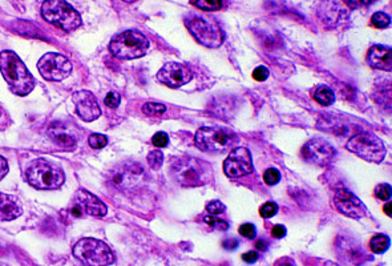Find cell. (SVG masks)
<instances>
[{
  "mask_svg": "<svg viewBox=\"0 0 392 266\" xmlns=\"http://www.w3.org/2000/svg\"><path fill=\"white\" fill-rule=\"evenodd\" d=\"M169 173L176 184L185 188L202 187L213 181L210 164L196 157L185 156L176 159L169 167Z\"/></svg>",
  "mask_w": 392,
  "mask_h": 266,
  "instance_id": "1",
  "label": "cell"
},
{
  "mask_svg": "<svg viewBox=\"0 0 392 266\" xmlns=\"http://www.w3.org/2000/svg\"><path fill=\"white\" fill-rule=\"evenodd\" d=\"M0 72L10 85L11 92L18 96L28 95L35 87V79L21 57L12 51L0 52Z\"/></svg>",
  "mask_w": 392,
  "mask_h": 266,
  "instance_id": "2",
  "label": "cell"
},
{
  "mask_svg": "<svg viewBox=\"0 0 392 266\" xmlns=\"http://www.w3.org/2000/svg\"><path fill=\"white\" fill-rule=\"evenodd\" d=\"M25 178L36 189L53 191L59 189L64 181V172L44 159L34 160L25 170Z\"/></svg>",
  "mask_w": 392,
  "mask_h": 266,
  "instance_id": "3",
  "label": "cell"
},
{
  "mask_svg": "<svg viewBox=\"0 0 392 266\" xmlns=\"http://www.w3.org/2000/svg\"><path fill=\"white\" fill-rule=\"evenodd\" d=\"M196 146L207 153H224L233 150L237 146L238 136L229 129L222 127H204L196 133Z\"/></svg>",
  "mask_w": 392,
  "mask_h": 266,
  "instance_id": "4",
  "label": "cell"
},
{
  "mask_svg": "<svg viewBox=\"0 0 392 266\" xmlns=\"http://www.w3.org/2000/svg\"><path fill=\"white\" fill-rule=\"evenodd\" d=\"M151 43L145 35L139 31H124L111 40L109 49L112 55L121 60H133L146 55Z\"/></svg>",
  "mask_w": 392,
  "mask_h": 266,
  "instance_id": "5",
  "label": "cell"
},
{
  "mask_svg": "<svg viewBox=\"0 0 392 266\" xmlns=\"http://www.w3.org/2000/svg\"><path fill=\"white\" fill-rule=\"evenodd\" d=\"M72 253L83 265L108 266L114 264L115 256L105 242L96 239H81L75 243Z\"/></svg>",
  "mask_w": 392,
  "mask_h": 266,
  "instance_id": "6",
  "label": "cell"
},
{
  "mask_svg": "<svg viewBox=\"0 0 392 266\" xmlns=\"http://www.w3.org/2000/svg\"><path fill=\"white\" fill-rule=\"evenodd\" d=\"M42 15L48 23L56 25L63 31H73L81 25L79 12L67 1L48 0L42 5Z\"/></svg>",
  "mask_w": 392,
  "mask_h": 266,
  "instance_id": "7",
  "label": "cell"
},
{
  "mask_svg": "<svg viewBox=\"0 0 392 266\" xmlns=\"http://www.w3.org/2000/svg\"><path fill=\"white\" fill-rule=\"evenodd\" d=\"M346 148L369 163H382L386 157L384 143L372 133H358L347 142Z\"/></svg>",
  "mask_w": 392,
  "mask_h": 266,
  "instance_id": "8",
  "label": "cell"
},
{
  "mask_svg": "<svg viewBox=\"0 0 392 266\" xmlns=\"http://www.w3.org/2000/svg\"><path fill=\"white\" fill-rule=\"evenodd\" d=\"M185 25L190 31V34L196 38V40L209 49H217L225 40L222 29L215 22L194 16L187 19Z\"/></svg>",
  "mask_w": 392,
  "mask_h": 266,
  "instance_id": "9",
  "label": "cell"
},
{
  "mask_svg": "<svg viewBox=\"0 0 392 266\" xmlns=\"http://www.w3.org/2000/svg\"><path fill=\"white\" fill-rule=\"evenodd\" d=\"M145 178L144 168L136 163H122L109 173L111 184L118 191H127L139 187Z\"/></svg>",
  "mask_w": 392,
  "mask_h": 266,
  "instance_id": "10",
  "label": "cell"
},
{
  "mask_svg": "<svg viewBox=\"0 0 392 266\" xmlns=\"http://www.w3.org/2000/svg\"><path fill=\"white\" fill-rule=\"evenodd\" d=\"M38 70L46 80L62 81L70 76L72 64L66 56L49 52L39 60Z\"/></svg>",
  "mask_w": 392,
  "mask_h": 266,
  "instance_id": "11",
  "label": "cell"
},
{
  "mask_svg": "<svg viewBox=\"0 0 392 266\" xmlns=\"http://www.w3.org/2000/svg\"><path fill=\"white\" fill-rule=\"evenodd\" d=\"M335 156V149L322 139H313L302 148V157L317 167H326Z\"/></svg>",
  "mask_w": 392,
  "mask_h": 266,
  "instance_id": "12",
  "label": "cell"
},
{
  "mask_svg": "<svg viewBox=\"0 0 392 266\" xmlns=\"http://www.w3.org/2000/svg\"><path fill=\"white\" fill-rule=\"evenodd\" d=\"M224 170L231 178L248 176L253 172V160L246 148H234L224 163Z\"/></svg>",
  "mask_w": 392,
  "mask_h": 266,
  "instance_id": "13",
  "label": "cell"
},
{
  "mask_svg": "<svg viewBox=\"0 0 392 266\" xmlns=\"http://www.w3.org/2000/svg\"><path fill=\"white\" fill-rule=\"evenodd\" d=\"M334 204L335 208L347 217L359 220L367 215L366 205L355 194H351L347 189L337 191L334 197Z\"/></svg>",
  "mask_w": 392,
  "mask_h": 266,
  "instance_id": "14",
  "label": "cell"
},
{
  "mask_svg": "<svg viewBox=\"0 0 392 266\" xmlns=\"http://www.w3.org/2000/svg\"><path fill=\"white\" fill-rule=\"evenodd\" d=\"M159 81L170 88H180L193 79L192 71L180 63H166L157 73Z\"/></svg>",
  "mask_w": 392,
  "mask_h": 266,
  "instance_id": "15",
  "label": "cell"
},
{
  "mask_svg": "<svg viewBox=\"0 0 392 266\" xmlns=\"http://www.w3.org/2000/svg\"><path fill=\"white\" fill-rule=\"evenodd\" d=\"M73 103L77 115L84 121L96 120L101 115L97 98L90 91H77L73 94Z\"/></svg>",
  "mask_w": 392,
  "mask_h": 266,
  "instance_id": "16",
  "label": "cell"
},
{
  "mask_svg": "<svg viewBox=\"0 0 392 266\" xmlns=\"http://www.w3.org/2000/svg\"><path fill=\"white\" fill-rule=\"evenodd\" d=\"M48 135L53 143L66 149H73L77 144V137L73 127L64 124L63 121H55L48 128Z\"/></svg>",
  "mask_w": 392,
  "mask_h": 266,
  "instance_id": "17",
  "label": "cell"
},
{
  "mask_svg": "<svg viewBox=\"0 0 392 266\" xmlns=\"http://www.w3.org/2000/svg\"><path fill=\"white\" fill-rule=\"evenodd\" d=\"M75 204L81 208L83 213L96 216V217H103L108 212V209L104 205V202L100 198H97L96 196H93L91 192L86 191V189H80V191L76 192V194H75Z\"/></svg>",
  "mask_w": 392,
  "mask_h": 266,
  "instance_id": "18",
  "label": "cell"
},
{
  "mask_svg": "<svg viewBox=\"0 0 392 266\" xmlns=\"http://www.w3.org/2000/svg\"><path fill=\"white\" fill-rule=\"evenodd\" d=\"M369 67L380 71L390 72L392 68L391 49L383 46H372L367 53Z\"/></svg>",
  "mask_w": 392,
  "mask_h": 266,
  "instance_id": "19",
  "label": "cell"
},
{
  "mask_svg": "<svg viewBox=\"0 0 392 266\" xmlns=\"http://www.w3.org/2000/svg\"><path fill=\"white\" fill-rule=\"evenodd\" d=\"M23 208L19 200L10 194H0V220L12 221L22 216Z\"/></svg>",
  "mask_w": 392,
  "mask_h": 266,
  "instance_id": "20",
  "label": "cell"
},
{
  "mask_svg": "<svg viewBox=\"0 0 392 266\" xmlns=\"http://www.w3.org/2000/svg\"><path fill=\"white\" fill-rule=\"evenodd\" d=\"M369 248L376 254L384 253L390 248V239L386 235H376L371 239Z\"/></svg>",
  "mask_w": 392,
  "mask_h": 266,
  "instance_id": "21",
  "label": "cell"
},
{
  "mask_svg": "<svg viewBox=\"0 0 392 266\" xmlns=\"http://www.w3.org/2000/svg\"><path fill=\"white\" fill-rule=\"evenodd\" d=\"M314 98H315V101H317V103H319L321 105L328 107V105L334 104V101H335V95H334V92H332L328 87H324V85H322V87L317 88L315 95H314Z\"/></svg>",
  "mask_w": 392,
  "mask_h": 266,
  "instance_id": "22",
  "label": "cell"
},
{
  "mask_svg": "<svg viewBox=\"0 0 392 266\" xmlns=\"http://www.w3.org/2000/svg\"><path fill=\"white\" fill-rule=\"evenodd\" d=\"M166 111V107L159 103H146L142 107V112L151 118H159Z\"/></svg>",
  "mask_w": 392,
  "mask_h": 266,
  "instance_id": "23",
  "label": "cell"
},
{
  "mask_svg": "<svg viewBox=\"0 0 392 266\" xmlns=\"http://www.w3.org/2000/svg\"><path fill=\"white\" fill-rule=\"evenodd\" d=\"M162 163H164V155H162V152L160 149L152 150V152L148 155V164H149V167H151L152 170H160L162 167Z\"/></svg>",
  "mask_w": 392,
  "mask_h": 266,
  "instance_id": "24",
  "label": "cell"
},
{
  "mask_svg": "<svg viewBox=\"0 0 392 266\" xmlns=\"http://www.w3.org/2000/svg\"><path fill=\"white\" fill-rule=\"evenodd\" d=\"M390 16L384 12H376L371 18V25H374L375 28H386L390 25Z\"/></svg>",
  "mask_w": 392,
  "mask_h": 266,
  "instance_id": "25",
  "label": "cell"
},
{
  "mask_svg": "<svg viewBox=\"0 0 392 266\" xmlns=\"http://www.w3.org/2000/svg\"><path fill=\"white\" fill-rule=\"evenodd\" d=\"M192 5L200 10H204V11H218L222 7V3L217 0H213V1L202 0V1H192Z\"/></svg>",
  "mask_w": 392,
  "mask_h": 266,
  "instance_id": "26",
  "label": "cell"
},
{
  "mask_svg": "<svg viewBox=\"0 0 392 266\" xmlns=\"http://www.w3.org/2000/svg\"><path fill=\"white\" fill-rule=\"evenodd\" d=\"M88 143L93 149H101L108 144V137L104 135H100V133H93L90 136Z\"/></svg>",
  "mask_w": 392,
  "mask_h": 266,
  "instance_id": "27",
  "label": "cell"
},
{
  "mask_svg": "<svg viewBox=\"0 0 392 266\" xmlns=\"http://www.w3.org/2000/svg\"><path fill=\"white\" fill-rule=\"evenodd\" d=\"M391 187L389 184H379L375 188V196L382 201H389L391 198Z\"/></svg>",
  "mask_w": 392,
  "mask_h": 266,
  "instance_id": "28",
  "label": "cell"
},
{
  "mask_svg": "<svg viewBox=\"0 0 392 266\" xmlns=\"http://www.w3.org/2000/svg\"><path fill=\"white\" fill-rule=\"evenodd\" d=\"M225 209H226L225 205H224L221 201H218V200L210 201L208 205H207V212L210 213V216H218V215L224 213Z\"/></svg>",
  "mask_w": 392,
  "mask_h": 266,
  "instance_id": "29",
  "label": "cell"
},
{
  "mask_svg": "<svg viewBox=\"0 0 392 266\" xmlns=\"http://www.w3.org/2000/svg\"><path fill=\"white\" fill-rule=\"evenodd\" d=\"M280 180V173L276 168H270L263 173V181L267 185H276Z\"/></svg>",
  "mask_w": 392,
  "mask_h": 266,
  "instance_id": "30",
  "label": "cell"
},
{
  "mask_svg": "<svg viewBox=\"0 0 392 266\" xmlns=\"http://www.w3.org/2000/svg\"><path fill=\"white\" fill-rule=\"evenodd\" d=\"M277 212V204H276V202H272V201L263 204V205L261 207V209H259V213H261V216L263 218H272Z\"/></svg>",
  "mask_w": 392,
  "mask_h": 266,
  "instance_id": "31",
  "label": "cell"
},
{
  "mask_svg": "<svg viewBox=\"0 0 392 266\" xmlns=\"http://www.w3.org/2000/svg\"><path fill=\"white\" fill-rule=\"evenodd\" d=\"M204 221H205L208 225L213 226L214 229H218V230H228V228H229V225H228L226 221L220 220V218H217L215 216H207V217H204Z\"/></svg>",
  "mask_w": 392,
  "mask_h": 266,
  "instance_id": "32",
  "label": "cell"
},
{
  "mask_svg": "<svg viewBox=\"0 0 392 266\" xmlns=\"http://www.w3.org/2000/svg\"><path fill=\"white\" fill-rule=\"evenodd\" d=\"M238 232H239V235L242 237H245L248 240H253V239H255V235H257V230H255L253 224H244V225H241Z\"/></svg>",
  "mask_w": 392,
  "mask_h": 266,
  "instance_id": "33",
  "label": "cell"
},
{
  "mask_svg": "<svg viewBox=\"0 0 392 266\" xmlns=\"http://www.w3.org/2000/svg\"><path fill=\"white\" fill-rule=\"evenodd\" d=\"M152 143H153V146H156V148H165V146H168V143H169V137H168V135H166L165 132H157V133L153 136Z\"/></svg>",
  "mask_w": 392,
  "mask_h": 266,
  "instance_id": "34",
  "label": "cell"
},
{
  "mask_svg": "<svg viewBox=\"0 0 392 266\" xmlns=\"http://www.w3.org/2000/svg\"><path fill=\"white\" fill-rule=\"evenodd\" d=\"M104 104L109 108H117L120 104V96L116 92H109L107 97L104 98Z\"/></svg>",
  "mask_w": 392,
  "mask_h": 266,
  "instance_id": "35",
  "label": "cell"
},
{
  "mask_svg": "<svg viewBox=\"0 0 392 266\" xmlns=\"http://www.w3.org/2000/svg\"><path fill=\"white\" fill-rule=\"evenodd\" d=\"M253 77L257 81H265L269 77V70L266 67H257L253 71Z\"/></svg>",
  "mask_w": 392,
  "mask_h": 266,
  "instance_id": "36",
  "label": "cell"
},
{
  "mask_svg": "<svg viewBox=\"0 0 392 266\" xmlns=\"http://www.w3.org/2000/svg\"><path fill=\"white\" fill-rule=\"evenodd\" d=\"M272 236H273L274 239H283V237L286 236V228L282 226V225L273 226V229H272Z\"/></svg>",
  "mask_w": 392,
  "mask_h": 266,
  "instance_id": "37",
  "label": "cell"
},
{
  "mask_svg": "<svg viewBox=\"0 0 392 266\" xmlns=\"http://www.w3.org/2000/svg\"><path fill=\"white\" fill-rule=\"evenodd\" d=\"M242 260L245 261V263H248V264H253L255 263L257 260H258V253L257 252H248V253H245V254H242Z\"/></svg>",
  "mask_w": 392,
  "mask_h": 266,
  "instance_id": "38",
  "label": "cell"
},
{
  "mask_svg": "<svg viewBox=\"0 0 392 266\" xmlns=\"http://www.w3.org/2000/svg\"><path fill=\"white\" fill-rule=\"evenodd\" d=\"M7 172H8L7 160H5L3 156H0V180L7 174Z\"/></svg>",
  "mask_w": 392,
  "mask_h": 266,
  "instance_id": "39",
  "label": "cell"
},
{
  "mask_svg": "<svg viewBox=\"0 0 392 266\" xmlns=\"http://www.w3.org/2000/svg\"><path fill=\"white\" fill-rule=\"evenodd\" d=\"M222 246H224L225 249H228V250H233V249H235V248L238 246V241H237L235 239H229V240H225V241H224Z\"/></svg>",
  "mask_w": 392,
  "mask_h": 266,
  "instance_id": "40",
  "label": "cell"
},
{
  "mask_svg": "<svg viewBox=\"0 0 392 266\" xmlns=\"http://www.w3.org/2000/svg\"><path fill=\"white\" fill-rule=\"evenodd\" d=\"M72 216H75V217H81L83 216V211H81V208L79 207V205H73V208H72Z\"/></svg>",
  "mask_w": 392,
  "mask_h": 266,
  "instance_id": "41",
  "label": "cell"
},
{
  "mask_svg": "<svg viewBox=\"0 0 392 266\" xmlns=\"http://www.w3.org/2000/svg\"><path fill=\"white\" fill-rule=\"evenodd\" d=\"M255 246H257V249H259V250H266V248H267V245H266L265 242L261 241V240H258V241L255 242Z\"/></svg>",
  "mask_w": 392,
  "mask_h": 266,
  "instance_id": "42",
  "label": "cell"
},
{
  "mask_svg": "<svg viewBox=\"0 0 392 266\" xmlns=\"http://www.w3.org/2000/svg\"><path fill=\"white\" fill-rule=\"evenodd\" d=\"M384 212H386V215H387L389 217H391V202H387V204L384 205Z\"/></svg>",
  "mask_w": 392,
  "mask_h": 266,
  "instance_id": "43",
  "label": "cell"
},
{
  "mask_svg": "<svg viewBox=\"0 0 392 266\" xmlns=\"http://www.w3.org/2000/svg\"><path fill=\"white\" fill-rule=\"evenodd\" d=\"M326 266H338V265H335V264H331V263H327V264H326Z\"/></svg>",
  "mask_w": 392,
  "mask_h": 266,
  "instance_id": "44",
  "label": "cell"
},
{
  "mask_svg": "<svg viewBox=\"0 0 392 266\" xmlns=\"http://www.w3.org/2000/svg\"><path fill=\"white\" fill-rule=\"evenodd\" d=\"M278 266H293V265H287V264H279Z\"/></svg>",
  "mask_w": 392,
  "mask_h": 266,
  "instance_id": "45",
  "label": "cell"
},
{
  "mask_svg": "<svg viewBox=\"0 0 392 266\" xmlns=\"http://www.w3.org/2000/svg\"><path fill=\"white\" fill-rule=\"evenodd\" d=\"M0 266H7V265H5L4 263H1V261H0Z\"/></svg>",
  "mask_w": 392,
  "mask_h": 266,
  "instance_id": "46",
  "label": "cell"
}]
</instances>
